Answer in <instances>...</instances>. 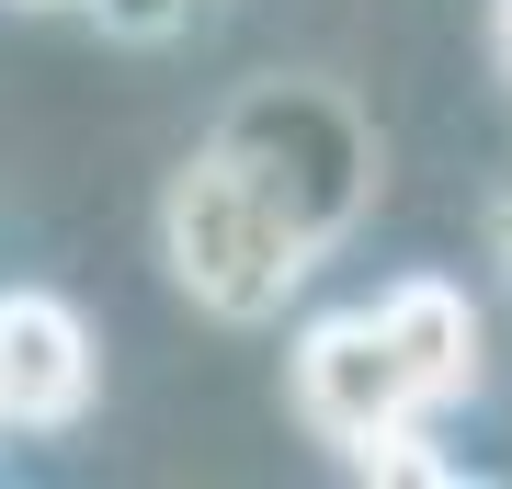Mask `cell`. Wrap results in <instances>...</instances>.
<instances>
[{"label": "cell", "mask_w": 512, "mask_h": 489, "mask_svg": "<svg viewBox=\"0 0 512 489\" xmlns=\"http://www.w3.org/2000/svg\"><path fill=\"white\" fill-rule=\"evenodd\" d=\"M160 251H171V273H183V296L205 319H274L285 296L308 285L319 239L296 228L228 148H205V160H183L171 194H160Z\"/></svg>", "instance_id": "1"}, {"label": "cell", "mask_w": 512, "mask_h": 489, "mask_svg": "<svg viewBox=\"0 0 512 489\" xmlns=\"http://www.w3.org/2000/svg\"><path fill=\"white\" fill-rule=\"evenodd\" d=\"M103 342L57 285H0V421L12 433H69L92 410Z\"/></svg>", "instance_id": "2"}, {"label": "cell", "mask_w": 512, "mask_h": 489, "mask_svg": "<svg viewBox=\"0 0 512 489\" xmlns=\"http://www.w3.org/2000/svg\"><path fill=\"white\" fill-rule=\"evenodd\" d=\"M296 421L330 444H365L376 421H410V387H399V353L376 342L365 308H330L296 330Z\"/></svg>", "instance_id": "3"}, {"label": "cell", "mask_w": 512, "mask_h": 489, "mask_svg": "<svg viewBox=\"0 0 512 489\" xmlns=\"http://www.w3.org/2000/svg\"><path fill=\"white\" fill-rule=\"evenodd\" d=\"M365 319H376V342L399 353L410 410H444V399L478 387V308H467V285H444V273H399Z\"/></svg>", "instance_id": "4"}, {"label": "cell", "mask_w": 512, "mask_h": 489, "mask_svg": "<svg viewBox=\"0 0 512 489\" xmlns=\"http://www.w3.org/2000/svg\"><path fill=\"white\" fill-rule=\"evenodd\" d=\"M342 455H353L365 478H456V467H444L433 444L410 433V421H376V433H365V444H342Z\"/></svg>", "instance_id": "5"}, {"label": "cell", "mask_w": 512, "mask_h": 489, "mask_svg": "<svg viewBox=\"0 0 512 489\" xmlns=\"http://www.w3.org/2000/svg\"><path fill=\"white\" fill-rule=\"evenodd\" d=\"M490 57H501V80H512V0H490Z\"/></svg>", "instance_id": "6"}]
</instances>
